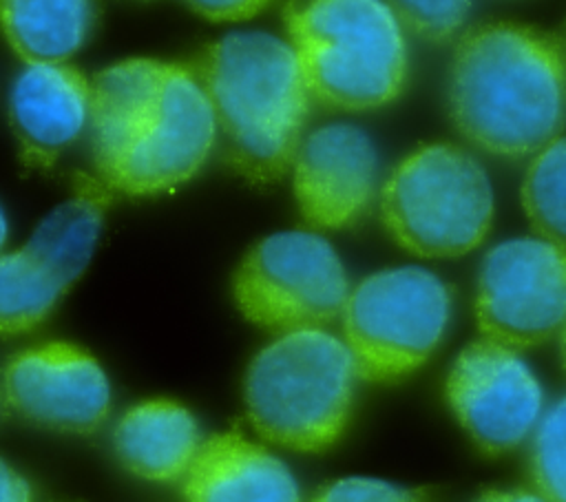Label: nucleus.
Masks as SVG:
<instances>
[{
  "label": "nucleus",
  "mask_w": 566,
  "mask_h": 502,
  "mask_svg": "<svg viewBox=\"0 0 566 502\" xmlns=\"http://www.w3.org/2000/svg\"><path fill=\"white\" fill-rule=\"evenodd\" d=\"M95 177L130 197L192 179L217 144L210 100L188 64L128 57L91 77Z\"/></svg>",
  "instance_id": "1"
},
{
  "label": "nucleus",
  "mask_w": 566,
  "mask_h": 502,
  "mask_svg": "<svg viewBox=\"0 0 566 502\" xmlns=\"http://www.w3.org/2000/svg\"><path fill=\"white\" fill-rule=\"evenodd\" d=\"M447 106L473 146L500 157L537 153L566 126L559 40L520 22L473 27L453 51Z\"/></svg>",
  "instance_id": "2"
},
{
  "label": "nucleus",
  "mask_w": 566,
  "mask_h": 502,
  "mask_svg": "<svg viewBox=\"0 0 566 502\" xmlns=\"http://www.w3.org/2000/svg\"><path fill=\"white\" fill-rule=\"evenodd\" d=\"M223 139V157L252 184L281 179L294 161L310 113V91L285 38L234 31L188 62Z\"/></svg>",
  "instance_id": "3"
},
{
  "label": "nucleus",
  "mask_w": 566,
  "mask_h": 502,
  "mask_svg": "<svg viewBox=\"0 0 566 502\" xmlns=\"http://www.w3.org/2000/svg\"><path fill=\"white\" fill-rule=\"evenodd\" d=\"M283 20L307 91L321 104L369 111L400 95L409 53L385 0H292Z\"/></svg>",
  "instance_id": "4"
},
{
  "label": "nucleus",
  "mask_w": 566,
  "mask_h": 502,
  "mask_svg": "<svg viewBox=\"0 0 566 502\" xmlns=\"http://www.w3.org/2000/svg\"><path fill=\"white\" fill-rule=\"evenodd\" d=\"M356 380L345 341L323 327L283 332L248 365L245 411L263 440L325 451L349 422Z\"/></svg>",
  "instance_id": "5"
},
{
  "label": "nucleus",
  "mask_w": 566,
  "mask_h": 502,
  "mask_svg": "<svg viewBox=\"0 0 566 502\" xmlns=\"http://www.w3.org/2000/svg\"><path fill=\"white\" fill-rule=\"evenodd\" d=\"M380 217L391 239L411 254L462 257L489 234L493 188L482 164L462 146L424 144L389 172Z\"/></svg>",
  "instance_id": "6"
},
{
  "label": "nucleus",
  "mask_w": 566,
  "mask_h": 502,
  "mask_svg": "<svg viewBox=\"0 0 566 502\" xmlns=\"http://www.w3.org/2000/svg\"><path fill=\"white\" fill-rule=\"evenodd\" d=\"M340 314L358 380L391 383L422 367L442 343L451 290L431 270L387 268L349 290Z\"/></svg>",
  "instance_id": "7"
},
{
  "label": "nucleus",
  "mask_w": 566,
  "mask_h": 502,
  "mask_svg": "<svg viewBox=\"0 0 566 502\" xmlns=\"http://www.w3.org/2000/svg\"><path fill=\"white\" fill-rule=\"evenodd\" d=\"M232 294L250 323L283 334L332 323L345 307L349 281L327 239L312 230H285L245 252Z\"/></svg>",
  "instance_id": "8"
},
{
  "label": "nucleus",
  "mask_w": 566,
  "mask_h": 502,
  "mask_svg": "<svg viewBox=\"0 0 566 502\" xmlns=\"http://www.w3.org/2000/svg\"><path fill=\"white\" fill-rule=\"evenodd\" d=\"M475 318L484 338L513 349L555 336L566 323V248L542 237L493 245L478 274Z\"/></svg>",
  "instance_id": "9"
},
{
  "label": "nucleus",
  "mask_w": 566,
  "mask_h": 502,
  "mask_svg": "<svg viewBox=\"0 0 566 502\" xmlns=\"http://www.w3.org/2000/svg\"><path fill=\"white\" fill-rule=\"evenodd\" d=\"M444 394L462 429L486 456L520 447L537 427L544 391L520 349L478 338L453 360Z\"/></svg>",
  "instance_id": "10"
},
{
  "label": "nucleus",
  "mask_w": 566,
  "mask_h": 502,
  "mask_svg": "<svg viewBox=\"0 0 566 502\" xmlns=\"http://www.w3.org/2000/svg\"><path fill=\"white\" fill-rule=\"evenodd\" d=\"M2 389L20 418L62 433H93L111 411L106 372L86 349L64 341L11 356Z\"/></svg>",
  "instance_id": "11"
},
{
  "label": "nucleus",
  "mask_w": 566,
  "mask_h": 502,
  "mask_svg": "<svg viewBox=\"0 0 566 502\" xmlns=\"http://www.w3.org/2000/svg\"><path fill=\"white\" fill-rule=\"evenodd\" d=\"M294 197L303 219L318 230L354 226L369 208L378 184L371 137L347 122L307 133L292 161Z\"/></svg>",
  "instance_id": "12"
},
{
  "label": "nucleus",
  "mask_w": 566,
  "mask_h": 502,
  "mask_svg": "<svg viewBox=\"0 0 566 502\" xmlns=\"http://www.w3.org/2000/svg\"><path fill=\"white\" fill-rule=\"evenodd\" d=\"M91 77L69 62L27 64L9 91V124L20 161L51 168L88 128Z\"/></svg>",
  "instance_id": "13"
},
{
  "label": "nucleus",
  "mask_w": 566,
  "mask_h": 502,
  "mask_svg": "<svg viewBox=\"0 0 566 502\" xmlns=\"http://www.w3.org/2000/svg\"><path fill=\"white\" fill-rule=\"evenodd\" d=\"M181 489L186 502H303L287 464L234 431L201 440Z\"/></svg>",
  "instance_id": "14"
},
{
  "label": "nucleus",
  "mask_w": 566,
  "mask_h": 502,
  "mask_svg": "<svg viewBox=\"0 0 566 502\" xmlns=\"http://www.w3.org/2000/svg\"><path fill=\"white\" fill-rule=\"evenodd\" d=\"M199 445L195 416L168 398L130 407L113 429V449L122 467L150 482L181 480Z\"/></svg>",
  "instance_id": "15"
},
{
  "label": "nucleus",
  "mask_w": 566,
  "mask_h": 502,
  "mask_svg": "<svg viewBox=\"0 0 566 502\" xmlns=\"http://www.w3.org/2000/svg\"><path fill=\"white\" fill-rule=\"evenodd\" d=\"M99 22V0H0V31L24 64L69 62Z\"/></svg>",
  "instance_id": "16"
},
{
  "label": "nucleus",
  "mask_w": 566,
  "mask_h": 502,
  "mask_svg": "<svg viewBox=\"0 0 566 502\" xmlns=\"http://www.w3.org/2000/svg\"><path fill=\"white\" fill-rule=\"evenodd\" d=\"M111 190L88 175L73 179V192L55 210H51L27 245L35 250L71 287L84 274L97 245Z\"/></svg>",
  "instance_id": "17"
},
{
  "label": "nucleus",
  "mask_w": 566,
  "mask_h": 502,
  "mask_svg": "<svg viewBox=\"0 0 566 502\" xmlns=\"http://www.w3.org/2000/svg\"><path fill=\"white\" fill-rule=\"evenodd\" d=\"M71 285L27 243L0 252V334L38 327L57 307Z\"/></svg>",
  "instance_id": "18"
},
{
  "label": "nucleus",
  "mask_w": 566,
  "mask_h": 502,
  "mask_svg": "<svg viewBox=\"0 0 566 502\" xmlns=\"http://www.w3.org/2000/svg\"><path fill=\"white\" fill-rule=\"evenodd\" d=\"M522 203L537 237L566 248V137L535 153L522 184Z\"/></svg>",
  "instance_id": "19"
},
{
  "label": "nucleus",
  "mask_w": 566,
  "mask_h": 502,
  "mask_svg": "<svg viewBox=\"0 0 566 502\" xmlns=\"http://www.w3.org/2000/svg\"><path fill=\"white\" fill-rule=\"evenodd\" d=\"M531 478L546 502H566V396L539 418L533 431Z\"/></svg>",
  "instance_id": "20"
},
{
  "label": "nucleus",
  "mask_w": 566,
  "mask_h": 502,
  "mask_svg": "<svg viewBox=\"0 0 566 502\" xmlns=\"http://www.w3.org/2000/svg\"><path fill=\"white\" fill-rule=\"evenodd\" d=\"M400 27L429 42L458 35L469 18L471 0H385Z\"/></svg>",
  "instance_id": "21"
},
{
  "label": "nucleus",
  "mask_w": 566,
  "mask_h": 502,
  "mask_svg": "<svg viewBox=\"0 0 566 502\" xmlns=\"http://www.w3.org/2000/svg\"><path fill=\"white\" fill-rule=\"evenodd\" d=\"M310 502H427L422 493L374 478H343L323 487Z\"/></svg>",
  "instance_id": "22"
},
{
  "label": "nucleus",
  "mask_w": 566,
  "mask_h": 502,
  "mask_svg": "<svg viewBox=\"0 0 566 502\" xmlns=\"http://www.w3.org/2000/svg\"><path fill=\"white\" fill-rule=\"evenodd\" d=\"M197 15L210 22H239L265 11L274 0H184Z\"/></svg>",
  "instance_id": "23"
},
{
  "label": "nucleus",
  "mask_w": 566,
  "mask_h": 502,
  "mask_svg": "<svg viewBox=\"0 0 566 502\" xmlns=\"http://www.w3.org/2000/svg\"><path fill=\"white\" fill-rule=\"evenodd\" d=\"M0 502H33V491L27 478L0 458Z\"/></svg>",
  "instance_id": "24"
},
{
  "label": "nucleus",
  "mask_w": 566,
  "mask_h": 502,
  "mask_svg": "<svg viewBox=\"0 0 566 502\" xmlns=\"http://www.w3.org/2000/svg\"><path fill=\"white\" fill-rule=\"evenodd\" d=\"M475 502H546L535 489H489Z\"/></svg>",
  "instance_id": "25"
},
{
  "label": "nucleus",
  "mask_w": 566,
  "mask_h": 502,
  "mask_svg": "<svg viewBox=\"0 0 566 502\" xmlns=\"http://www.w3.org/2000/svg\"><path fill=\"white\" fill-rule=\"evenodd\" d=\"M7 234H9V228H7L4 212H2V208H0V252H2V248H4V243H7Z\"/></svg>",
  "instance_id": "26"
},
{
  "label": "nucleus",
  "mask_w": 566,
  "mask_h": 502,
  "mask_svg": "<svg viewBox=\"0 0 566 502\" xmlns=\"http://www.w3.org/2000/svg\"><path fill=\"white\" fill-rule=\"evenodd\" d=\"M559 332H562V358H564V365H566V323Z\"/></svg>",
  "instance_id": "27"
},
{
  "label": "nucleus",
  "mask_w": 566,
  "mask_h": 502,
  "mask_svg": "<svg viewBox=\"0 0 566 502\" xmlns=\"http://www.w3.org/2000/svg\"><path fill=\"white\" fill-rule=\"evenodd\" d=\"M559 44H562V49H564V53H566V27H564V35H562V42H559Z\"/></svg>",
  "instance_id": "28"
}]
</instances>
